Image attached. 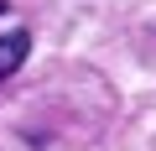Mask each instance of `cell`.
I'll return each mask as SVG.
<instances>
[{"label": "cell", "instance_id": "obj_1", "mask_svg": "<svg viewBox=\"0 0 156 151\" xmlns=\"http://www.w3.org/2000/svg\"><path fill=\"white\" fill-rule=\"evenodd\" d=\"M26 57H31V31H26V26L5 31V37H0V78H11Z\"/></svg>", "mask_w": 156, "mask_h": 151}, {"label": "cell", "instance_id": "obj_2", "mask_svg": "<svg viewBox=\"0 0 156 151\" xmlns=\"http://www.w3.org/2000/svg\"><path fill=\"white\" fill-rule=\"evenodd\" d=\"M0 16H5V0H0Z\"/></svg>", "mask_w": 156, "mask_h": 151}]
</instances>
